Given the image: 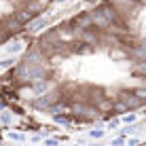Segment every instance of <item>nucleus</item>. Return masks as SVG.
I'll list each match as a JSON object with an SVG mask.
<instances>
[{"label":"nucleus","instance_id":"nucleus-1","mask_svg":"<svg viewBox=\"0 0 146 146\" xmlns=\"http://www.w3.org/2000/svg\"><path fill=\"white\" fill-rule=\"evenodd\" d=\"M15 78L17 80H23V83H34L38 78H44V68L36 64V66H28V64H21L17 70H15Z\"/></svg>","mask_w":146,"mask_h":146},{"label":"nucleus","instance_id":"nucleus-2","mask_svg":"<svg viewBox=\"0 0 146 146\" xmlns=\"http://www.w3.org/2000/svg\"><path fill=\"white\" fill-rule=\"evenodd\" d=\"M119 100H121V102H123L129 110H135V108H140V106L144 104V100H140L133 91H121V93H119Z\"/></svg>","mask_w":146,"mask_h":146},{"label":"nucleus","instance_id":"nucleus-3","mask_svg":"<svg viewBox=\"0 0 146 146\" xmlns=\"http://www.w3.org/2000/svg\"><path fill=\"white\" fill-rule=\"evenodd\" d=\"M72 30L74 32H76V30H91L93 28V23H91V19H89V15L85 13V15H78V17H74L72 19ZM95 30V28H93Z\"/></svg>","mask_w":146,"mask_h":146},{"label":"nucleus","instance_id":"nucleus-4","mask_svg":"<svg viewBox=\"0 0 146 146\" xmlns=\"http://www.w3.org/2000/svg\"><path fill=\"white\" fill-rule=\"evenodd\" d=\"M89 19H91V23H93V28H100V30H108V21L104 19V15L95 9V11H89Z\"/></svg>","mask_w":146,"mask_h":146},{"label":"nucleus","instance_id":"nucleus-5","mask_svg":"<svg viewBox=\"0 0 146 146\" xmlns=\"http://www.w3.org/2000/svg\"><path fill=\"white\" fill-rule=\"evenodd\" d=\"M0 30H2L4 34H15V32H19V30H21V23H19L15 17H13V19H4Z\"/></svg>","mask_w":146,"mask_h":146},{"label":"nucleus","instance_id":"nucleus-6","mask_svg":"<svg viewBox=\"0 0 146 146\" xmlns=\"http://www.w3.org/2000/svg\"><path fill=\"white\" fill-rule=\"evenodd\" d=\"M42 62H44L42 51H30L23 59V64H28V66H36V64H42Z\"/></svg>","mask_w":146,"mask_h":146},{"label":"nucleus","instance_id":"nucleus-7","mask_svg":"<svg viewBox=\"0 0 146 146\" xmlns=\"http://www.w3.org/2000/svg\"><path fill=\"white\" fill-rule=\"evenodd\" d=\"M47 19L44 17H38V19H30L28 21V32H38V30H42V28H47Z\"/></svg>","mask_w":146,"mask_h":146},{"label":"nucleus","instance_id":"nucleus-8","mask_svg":"<svg viewBox=\"0 0 146 146\" xmlns=\"http://www.w3.org/2000/svg\"><path fill=\"white\" fill-rule=\"evenodd\" d=\"M34 15H36V13H32L30 9H21V11H17V13H15V19H17L19 23H28L30 19L34 17Z\"/></svg>","mask_w":146,"mask_h":146},{"label":"nucleus","instance_id":"nucleus-9","mask_svg":"<svg viewBox=\"0 0 146 146\" xmlns=\"http://www.w3.org/2000/svg\"><path fill=\"white\" fill-rule=\"evenodd\" d=\"M47 89H49V83H47V80H44V78H38V80H34V89H32V91L36 93V95L44 93V91H47Z\"/></svg>","mask_w":146,"mask_h":146},{"label":"nucleus","instance_id":"nucleus-10","mask_svg":"<svg viewBox=\"0 0 146 146\" xmlns=\"http://www.w3.org/2000/svg\"><path fill=\"white\" fill-rule=\"evenodd\" d=\"M129 55H133L135 59H146V51H144V44L140 42L138 47L135 49H131V51H129Z\"/></svg>","mask_w":146,"mask_h":146},{"label":"nucleus","instance_id":"nucleus-11","mask_svg":"<svg viewBox=\"0 0 146 146\" xmlns=\"http://www.w3.org/2000/svg\"><path fill=\"white\" fill-rule=\"evenodd\" d=\"M34 106L40 108V110L49 108V106H51V98H36V100H34Z\"/></svg>","mask_w":146,"mask_h":146},{"label":"nucleus","instance_id":"nucleus-12","mask_svg":"<svg viewBox=\"0 0 146 146\" xmlns=\"http://www.w3.org/2000/svg\"><path fill=\"white\" fill-rule=\"evenodd\" d=\"M121 117H123L121 121H123L125 125H129V123H135V121H138V117H135L133 112H129V110H127V112H123V114H121Z\"/></svg>","mask_w":146,"mask_h":146},{"label":"nucleus","instance_id":"nucleus-13","mask_svg":"<svg viewBox=\"0 0 146 146\" xmlns=\"http://www.w3.org/2000/svg\"><path fill=\"white\" fill-rule=\"evenodd\" d=\"M110 110H114V112H119V114H123V112H127V106H125V104L123 102H121V100H119V102H114L112 104V106H110Z\"/></svg>","mask_w":146,"mask_h":146},{"label":"nucleus","instance_id":"nucleus-14","mask_svg":"<svg viewBox=\"0 0 146 146\" xmlns=\"http://www.w3.org/2000/svg\"><path fill=\"white\" fill-rule=\"evenodd\" d=\"M93 51V47L91 44H87V42H80L78 47H76V53H83V55H87V53H91Z\"/></svg>","mask_w":146,"mask_h":146},{"label":"nucleus","instance_id":"nucleus-15","mask_svg":"<svg viewBox=\"0 0 146 146\" xmlns=\"http://www.w3.org/2000/svg\"><path fill=\"white\" fill-rule=\"evenodd\" d=\"M135 62H138V64H135V72L144 74L146 72V59H135Z\"/></svg>","mask_w":146,"mask_h":146},{"label":"nucleus","instance_id":"nucleus-16","mask_svg":"<svg viewBox=\"0 0 146 146\" xmlns=\"http://www.w3.org/2000/svg\"><path fill=\"white\" fill-rule=\"evenodd\" d=\"M7 51L9 53H19V51H21V42H11V44H9V47H7Z\"/></svg>","mask_w":146,"mask_h":146},{"label":"nucleus","instance_id":"nucleus-17","mask_svg":"<svg viewBox=\"0 0 146 146\" xmlns=\"http://www.w3.org/2000/svg\"><path fill=\"white\" fill-rule=\"evenodd\" d=\"M53 119H55V123H59V125H68V123H70V121L64 117V114H57V112L53 114Z\"/></svg>","mask_w":146,"mask_h":146},{"label":"nucleus","instance_id":"nucleus-18","mask_svg":"<svg viewBox=\"0 0 146 146\" xmlns=\"http://www.w3.org/2000/svg\"><path fill=\"white\" fill-rule=\"evenodd\" d=\"M15 64V57H7V59H2V62H0V68H11Z\"/></svg>","mask_w":146,"mask_h":146},{"label":"nucleus","instance_id":"nucleus-19","mask_svg":"<svg viewBox=\"0 0 146 146\" xmlns=\"http://www.w3.org/2000/svg\"><path fill=\"white\" fill-rule=\"evenodd\" d=\"M89 135H91L93 140H100L104 135V129H93V131H89Z\"/></svg>","mask_w":146,"mask_h":146},{"label":"nucleus","instance_id":"nucleus-20","mask_svg":"<svg viewBox=\"0 0 146 146\" xmlns=\"http://www.w3.org/2000/svg\"><path fill=\"white\" fill-rule=\"evenodd\" d=\"M133 93L138 95L140 100H146V89H144V87H138V89H133Z\"/></svg>","mask_w":146,"mask_h":146},{"label":"nucleus","instance_id":"nucleus-21","mask_svg":"<svg viewBox=\"0 0 146 146\" xmlns=\"http://www.w3.org/2000/svg\"><path fill=\"white\" fill-rule=\"evenodd\" d=\"M9 138H11V140H17V142H23V140H26L21 133H9Z\"/></svg>","mask_w":146,"mask_h":146},{"label":"nucleus","instance_id":"nucleus-22","mask_svg":"<svg viewBox=\"0 0 146 146\" xmlns=\"http://www.w3.org/2000/svg\"><path fill=\"white\" fill-rule=\"evenodd\" d=\"M117 125H119V121H117V119H114V121H110V123H108V129H114Z\"/></svg>","mask_w":146,"mask_h":146},{"label":"nucleus","instance_id":"nucleus-23","mask_svg":"<svg viewBox=\"0 0 146 146\" xmlns=\"http://www.w3.org/2000/svg\"><path fill=\"white\" fill-rule=\"evenodd\" d=\"M123 142H125L123 135H121V138H114V140H112V144H123Z\"/></svg>","mask_w":146,"mask_h":146},{"label":"nucleus","instance_id":"nucleus-24","mask_svg":"<svg viewBox=\"0 0 146 146\" xmlns=\"http://www.w3.org/2000/svg\"><path fill=\"white\" fill-rule=\"evenodd\" d=\"M2 121H4V123H11V117H9V114L4 112V114H2Z\"/></svg>","mask_w":146,"mask_h":146},{"label":"nucleus","instance_id":"nucleus-25","mask_svg":"<svg viewBox=\"0 0 146 146\" xmlns=\"http://www.w3.org/2000/svg\"><path fill=\"white\" fill-rule=\"evenodd\" d=\"M138 142H140L138 138H131V140H127V144H131V146H133V144H138Z\"/></svg>","mask_w":146,"mask_h":146},{"label":"nucleus","instance_id":"nucleus-26","mask_svg":"<svg viewBox=\"0 0 146 146\" xmlns=\"http://www.w3.org/2000/svg\"><path fill=\"white\" fill-rule=\"evenodd\" d=\"M0 110H4V104H2V102H0Z\"/></svg>","mask_w":146,"mask_h":146}]
</instances>
